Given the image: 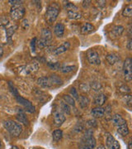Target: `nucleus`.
I'll return each instance as SVG.
<instances>
[{"mask_svg": "<svg viewBox=\"0 0 132 149\" xmlns=\"http://www.w3.org/2000/svg\"><path fill=\"white\" fill-rule=\"evenodd\" d=\"M95 138L93 136V133L91 131H88L83 136L79 142V149H94L96 148Z\"/></svg>", "mask_w": 132, "mask_h": 149, "instance_id": "nucleus-1", "label": "nucleus"}, {"mask_svg": "<svg viewBox=\"0 0 132 149\" xmlns=\"http://www.w3.org/2000/svg\"><path fill=\"white\" fill-rule=\"evenodd\" d=\"M3 127L12 137H18L22 132V126L13 120H7L3 122Z\"/></svg>", "mask_w": 132, "mask_h": 149, "instance_id": "nucleus-2", "label": "nucleus"}, {"mask_svg": "<svg viewBox=\"0 0 132 149\" xmlns=\"http://www.w3.org/2000/svg\"><path fill=\"white\" fill-rule=\"evenodd\" d=\"M59 13V8L56 4H51L49 5L46 11L45 17L48 23H53L57 19V17Z\"/></svg>", "mask_w": 132, "mask_h": 149, "instance_id": "nucleus-3", "label": "nucleus"}, {"mask_svg": "<svg viewBox=\"0 0 132 149\" xmlns=\"http://www.w3.org/2000/svg\"><path fill=\"white\" fill-rule=\"evenodd\" d=\"M131 64L132 60L131 58L128 57L125 60L123 63V75L124 79L127 82H130L132 80V70H131Z\"/></svg>", "mask_w": 132, "mask_h": 149, "instance_id": "nucleus-4", "label": "nucleus"}, {"mask_svg": "<svg viewBox=\"0 0 132 149\" xmlns=\"http://www.w3.org/2000/svg\"><path fill=\"white\" fill-rule=\"evenodd\" d=\"M37 84L42 88H50L55 86V79L54 74L50 76H42L37 80Z\"/></svg>", "mask_w": 132, "mask_h": 149, "instance_id": "nucleus-5", "label": "nucleus"}, {"mask_svg": "<svg viewBox=\"0 0 132 149\" xmlns=\"http://www.w3.org/2000/svg\"><path fill=\"white\" fill-rule=\"evenodd\" d=\"M25 8L22 7L21 5L19 6H12L10 10L11 17L13 20H20L21 19L23 16L25 15Z\"/></svg>", "mask_w": 132, "mask_h": 149, "instance_id": "nucleus-6", "label": "nucleus"}, {"mask_svg": "<svg viewBox=\"0 0 132 149\" xmlns=\"http://www.w3.org/2000/svg\"><path fill=\"white\" fill-rule=\"evenodd\" d=\"M16 100L21 105H22V107L24 108V110H26L28 113H31L35 112V107L32 104V102L29 101L28 100L24 99L23 97H21L19 95L16 96Z\"/></svg>", "mask_w": 132, "mask_h": 149, "instance_id": "nucleus-7", "label": "nucleus"}, {"mask_svg": "<svg viewBox=\"0 0 132 149\" xmlns=\"http://www.w3.org/2000/svg\"><path fill=\"white\" fill-rule=\"evenodd\" d=\"M87 59L91 65H100L101 59L99 57V54L96 52L95 50L89 49L87 52Z\"/></svg>", "mask_w": 132, "mask_h": 149, "instance_id": "nucleus-8", "label": "nucleus"}, {"mask_svg": "<svg viewBox=\"0 0 132 149\" xmlns=\"http://www.w3.org/2000/svg\"><path fill=\"white\" fill-rule=\"evenodd\" d=\"M38 68H39V65H38L37 62H33L32 64L24 65V66H21L18 69V72H19V74L26 75V74H31V73L34 72V71H37Z\"/></svg>", "mask_w": 132, "mask_h": 149, "instance_id": "nucleus-9", "label": "nucleus"}, {"mask_svg": "<svg viewBox=\"0 0 132 149\" xmlns=\"http://www.w3.org/2000/svg\"><path fill=\"white\" fill-rule=\"evenodd\" d=\"M53 118H54V125L55 127H60L66 119L64 114L59 109L55 110L53 113Z\"/></svg>", "mask_w": 132, "mask_h": 149, "instance_id": "nucleus-10", "label": "nucleus"}, {"mask_svg": "<svg viewBox=\"0 0 132 149\" xmlns=\"http://www.w3.org/2000/svg\"><path fill=\"white\" fill-rule=\"evenodd\" d=\"M106 146L107 149H120L119 142L116 140L113 136H111L110 133H106Z\"/></svg>", "mask_w": 132, "mask_h": 149, "instance_id": "nucleus-11", "label": "nucleus"}, {"mask_svg": "<svg viewBox=\"0 0 132 149\" xmlns=\"http://www.w3.org/2000/svg\"><path fill=\"white\" fill-rule=\"evenodd\" d=\"M70 47V43L68 42H65L63 44H61L59 47H56L55 50H53L52 53L54 56H59V55H61V54L66 52Z\"/></svg>", "mask_w": 132, "mask_h": 149, "instance_id": "nucleus-12", "label": "nucleus"}, {"mask_svg": "<svg viewBox=\"0 0 132 149\" xmlns=\"http://www.w3.org/2000/svg\"><path fill=\"white\" fill-rule=\"evenodd\" d=\"M106 101V96L103 93H98L94 96L93 104L97 107H102Z\"/></svg>", "mask_w": 132, "mask_h": 149, "instance_id": "nucleus-13", "label": "nucleus"}, {"mask_svg": "<svg viewBox=\"0 0 132 149\" xmlns=\"http://www.w3.org/2000/svg\"><path fill=\"white\" fill-rule=\"evenodd\" d=\"M125 28L122 25H116L115 27H113V28L111 30L110 32V36L112 38H117V37H121L122 35V33L124 32Z\"/></svg>", "mask_w": 132, "mask_h": 149, "instance_id": "nucleus-14", "label": "nucleus"}, {"mask_svg": "<svg viewBox=\"0 0 132 149\" xmlns=\"http://www.w3.org/2000/svg\"><path fill=\"white\" fill-rule=\"evenodd\" d=\"M91 115L95 118H101L105 115V109L102 107H96L91 110Z\"/></svg>", "mask_w": 132, "mask_h": 149, "instance_id": "nucleus-15", "label": "nucleus"}, {"mask_svg": "<svg viewBox=\"0 0 132 149\" xmlns=\"http://www.w3.org/2000/svg\"><path fill=\"white\" fill-rule=\"evenodd\" d=\"M16 118L17 119V121L19 123H22V124H24L26 126L29 124V120H28V118L26 116L24 111L22 110V109H20V110H17V113Z\"/></svg>", "mask_w": 132, "mask_h": 149, "instance_id": "nucleus-16", "label": "nucleus"}, {"mask_svg": "<svg viewBox=\"0 0 132 149\" xmlns=\"http://www.w3.org/2000/svg\"><path fill=\"white\" fill-rule=\"evenodd\" d=\"M64 33V26L63 23H56L54 27V34L57 37H62Z\"/></svg>", "mask_w": 132, "mask_h": 149, "instance_id": "nucleus-17", "label": "nucleus"}, {"mask_svg": "<svg viewBox=\"0 0 132 149\" xmlns=\"http://www.w3.org/2000/svg\"><path fill=\"white\" fill-rule=\"evenodd\" d=\"M111 121H112V123L114 126L116 127H119L122 124H125L126 123V121L120 115V114H114L112 117H111Z\"/></svg>", "mask_w": 132, "mask_h": 149, "instance_id": "nucleus-18", "label": "nucleus"}, {"mask_svg": "<svg viewBox=\"0 0 132 149\" xmlns=\"http://www.w3.org/2000/svg\"><path fill=\"white\" fill-rule=\"evenodd\" d=\"M93 31H94V27H93V25H92L89 22L84 23L81 26V28H80V32L82 34H84V35L85 34H89Z\"/></svg>", "mask_w": 132, "mask_h": 149, "instance_id": "nucleus-19", "label": "nucleus"}, {"mask_svg": "<svg viewBox=\"0 0 132 149\" xmlns=\"http://www.w3.org/2000/svg\"><path fill=\"white\" fill-rule=\"evenodd\" d=\"M79 106L82 109H87L90 104V100L88 96L86 95H81L79 96Z\"/></svg>", "mask_w": 132, "mask_h": 149, "instance_id": "nucleus-20", "label": "nucleus"}, {"mask_svg": "<svg viewBox=\"0 0 132 149\" xmlns=\"http://www.w3.org/2000/svg\"><path fill=\"white\" fill-rule=\"evenodd\" d=\"M106 60L110 65H115L118 61H120L121 58H120V56H118L117 54L110 53L106 56Z\"/></svg>", "mask_w": 132, "mask_h": 149, "instance_id": "nucleus-21", "label": "nucleus"}, {"mask_svg": "<svg viewBox=\"0 0 132 149\" xmlns=\"http://www.w3.org/2000/svg\"><path fill=\"white\" fill-rule=\"evenodd\" d=\"M116 131H117V133H119L120 135H122V137L127 136L130 133V130H129V128H128L127 123H125V124H122V125L119 126V127H116Z\"/></svg>", "mask_w": 132, "mask_h": 149, "instance_id": "nucleus-22", "label": "nucleus"}, {"mask_svg": "<svg viewBox=\"0 0 132 149\" xmlns=\"http://www.w3.org/2000/svg\"><path fill=\"white\" fill-rule=\"evenodd\" d=\"M41 38L43 40H46L49 42H51L52 40V32H50L47 28H43L41 30Z\"/></svg>", "mask_w": 132, "mask_h": 149, "instance_id": "nucleus-23", "label": "nucleus"}, {"mask_svg": "<svg viewBox=\"0 0 132 149\" xmlns=\"http://www.w3.org/2000/svg\"><path fill=\"white\" fill-rule=\"evenodd\" d=\"M67 16L69 19L72 20H79L82 17V14L78 11H67Z\"/></svg>", "mask_w": 132, "mask_h": 149, "instance_id": "nucleus-24", "label": "nucleus"}, {"mask_svg": "<svg viewBox=\"0 0 132 149\" xmlns=\"http://www.w3.org/2000/svg\"><path fill=\"white\" fill-rule=\"evenodd\" d=\"M17 29V25L10 26V27L6 28V37H7L8 40H11V38L12 37V35L15 33Z\"/></svg>", "mask_w": 132, "mask_h": 149, "instance_id": "nucleus-25", "label": "nucleus"}, {"mask_svg": "<svg viewBox=\"0 0 132 149\" xmlns=\"http://www.w3.org/2000/svg\"><path fill=\"white\" fill-rule=\"evenodd\" d=\"M59 110L62 112L64 114H70L71 113V108H70V106L64 101L61 102L60 104H59Z\"/></svg>", "mask_w": 132, "mask_h": 149, "instance_id": "nucleus-26", "label": "nucleus"}, {"mask_svg": "<svg viewBox=\"0 0 132 149\" xmlns=\"http://www.w3.org/2000/svg\"><path fill=\"white\" fill-rule=\"evenodd\" d=\"M63 138V132L60 129L55 130L52 133V139L54 142H59L60 139Z\"/></svg>", "mask_w": 132, "mask_h": 149, "instance_id": "nucleus-27", "label": "nucleus"}, {"mask_svg": "<svg viewBox=\"0 0 132 149\" xmlns=\"http://www.w3.org/2000/svg\"><path fill=\"white\" fill-rule=\"evenodd\" d=\"M63 100L67 104H69V106H75V100H74V98L71 95H64Z\"/></svg>", "mask_w": 132, "mask_h": 149, "instance_id": "nucleus-28", "label": "nucleus"}, {"mask_svg": "<svg viewBox=\"0 0 132 149\" xmlns=\"http://www.w3.org/2000/svg\"><path fill=\"white\" fill-rule=\"evenodd\" d=\"M122 16L126 17H131L132 16V5L130 3L122 10Z\"/></svg>", "mask_w": 132, "mask_h": 149, "instance_id": "nucleus-29", "label": "nucleus"}, {"mask_svg": "<svg viewBox=\"0 0 132 149\" xmlns=\"http://www.w3.org/2000/svg\"><path fill=\"white\" fill-rule=\"evenodd\" d=\"M76 66L75 65H66V66H63V67H60V71L64 73V74H68L70 73L72 71H74V70H76Z\"/></svg>", "mask_w": 132, "mask_h": 149, "instance_id": "nucleus-30", "label": "nucleus"}, {"mask_svg": "<svg viewBox=\"0 0 132 149\" xmlns=\"http://www.w3.org/2000/svg\"><path fill=\"white\" fill-rule=\"evenodd\" d=\"M64 8L67 11H78V7L76 5H74V3H69V2H67L64 5Z\"/></svg>", "mask_w": 132, "mask_h": 149, "instance_id": "nucleus-31", "label": "nucleus"}, {"mask_svg": "<svg viewBox=\"0 0 132 149\" xmlns=\"http://www.w3.org/2000/svg\"><path fill=\"white\" fill-rule=\"evenodd\" d=\"M90 87H91V89H93L94 91H99L102 88V85L99 82H97V81H93L91 83V85H90Z\"/></svg>", "mask_w": 132, "mask_h": 149, "instance_id": "nucleus-32", "label": "nucleus"}, {"mask_svg": "<svg viewBox=\"0 0 132 149\" xmlns=\"http://www.w3.org/2000/svg\"><path fill=\"white\" fill-rule=\"evenodd\" d=\"M69 93H70V95L72 96L73 98L74 99V100H79V94H78V92H77V90L75 89V88H71L70 90H69Z\"/></svg>", "mask_w": 132, "mask_h": 149, "instance_id": "nucleus-33", "label": "nucleus"}, {"mask_svg": "<svg viewBox=\"0 0 132 149\" xmlns=\"http://www.w3.org/2000/svg\"><path fill=\"white\" fill-rule=\"evenodd\" d=\"M8 23H9V20H8V18L7 17L3 16L0 18V26L6 27V26L8 25Z\"/></svg>", "mask_w": 132, "mask_h": 149, "instance_id": "nucleus-34", "label": "nucleus"}, {"mask_svg": "<svg viewBox=\"0 0 132 149\" xmlns=\"http://www.w3.org/2000/svg\"><path fill=\"white\" fill-rule=\"evenodd\" d=\"M37 43V37H34L33 39H32V41H31V49H32V52H33V53H35V52H36Z\"/></svg>", "mask_w": 132, "mask_h": 149, "instance_id": "nucleus-35", "label": "nucleus"}, {"mask_svg": "<svg viewBox=\"0 0 132 149\" xmlns=\"http://www.w3.org/2000/svg\"><path fill=\"white\" fill-rule=\"evenodd\" d=\"M8 3L11 4L12 6H19L22 5L23 1H19V0H9Z\"/></svg>", "mask_w": 132, "mask_h": 149, "instance_id": "nucleus-36", "label": "nucleus"}, {"mask_svg": "<svg viewBox=\"0 0 132 149\" xmlns=\"http://www.w3.org/2000/svg\"><path fill=\"white\" fill-rule=\"evenodd\" d=\"M124 100L126 102V104L131 109V96L126 95L124 97Z\"/></svg>", "mask_w": 132, "mask_h": 149, "instance_id": "nucleus-37", "label": "nucleus"}, {"mask_svg": "<svg viewBox=\"0 0 132 149\" xmlns=\"http://www.w3.org/2000/svg\"><path fill=\"white\" fill-rule=\"evenodd\" d=\"M79 88H80V90L82 91H84V92H88L90 90V87L88 85H86L84 83H82L81 85H79Z\"/></svg>", "mask_w": 132, "mask_h": 149, "instance_id": "nucleus-38", "label": "nucleus"}, {"mask_svg": "<svg viewBox=\"0 0 132 149\" xmlns=\"http://www.w3.org/2000/svg\"><path fill=\"white\" fill-rule=\"evenodd\" d=\"M48 65L50 67V68H52L53 70H59L60 69V64H59L58 62H56V63H48Z\"/></svg>", "mask_w": 132, "mask_h": 149, "instance_id": "nucleus-39", "label": "nucleus"}, {"mask_svg": "<svg viewBox=\"0 0 132 149\" xmlns=\"http://www.w3.org/2000/svg\"><path fill=\"white\" fill-rule=\"evenodd\" d=\"M21 27L23 30H26L29 27V22H28L27 19H24L23 21L21 22Z\"/></svg>", "mask_w": 132, "mask_h": 149, "instance_id": "nucleus-40", "label": "nucleus"}, {"mask_svg": "<svg viewBox=\"0 0 132 149\" xmlns=\"http://www.w3.org/2000/svg\"><path fill=\"white\" fill-rule=\"evenodd\" d=\"M120 91L124 92V93H130L131 92V89L126 85H123L122 86L120 87Z\"/></svg>", "mask_w": 132, "mask_h": 149, "instance_id": "nucleus-41", "label": "nucleus"}, {"mask_svg": "<svg viewBox=\"0 0 132 149\" xmlns=\"http://www.w3.org/2000/svg\"><path fill=\"white\" fill-rule=\"evenodd\" d=\"M126 48L129 50V51H131L132 49V40L130 38L129 40H128V42H127L126 45Z\"/></svg>", "mask_w": 132, "mask_h": 149, "instance_id": "nucleus-42", "label": "nucleus"}, {"mask_svg": "<svg viewBox=\"0 0 132 149\" xmlns=\"http://www.w3.org/2000/svg\"><path fill=\"white\" fill-rule=\"evenodd\" d=\"M90 3H91V1H84V2H83V6H84V8H88V7L90 5Z\"/></svg>", "mask_w": 132, "mask_h": 149, "instance_id": "nucleus-43", "label": "nucleus"}, {"mask_svg": "<svg viewBox=\"0 0 132 149\" xmlns=\"http://www.w3.org/2000/svg\"><path fill=\"white\" fill-rule=\"evenodd\" d=\"M3 48L0 45V58L3 56Z\"/></svg>", "mask_w": 132, "mask_h": 149, "instance_id": "nucleus-44", "label": "nucleus"}, {"mask_svg": "<svg viewBox=\"0 0 132 149\" xmlns=\"http://www.w3.org/2000/svg\"><path fill=\"white\" fill-rule=\"evenodd\" d=\"M97 149H106V148L103 146V145H100V146L97 148Z\"/></svg>", "mask_w": 132, "mask_h": 149, "instance_id": "nucleus-45", "label": "nucleus"}, {"mask_svg": "<svg viewBox=\"0 0 132 149\" xmlns=\"http://www.w3.org/2000/svg\"><path fill=\"white\" fill-rule=\"evenodd\" d=\"M128 148L131 149V141L129 142V145H128Z\"/></svg>", "mask_w": 132, "mask_h": 149, "instance_id": "nucleus-46", "label": "nucleus"}, {"mask_svg": "<svg viewBox=\"0 0 132 149\" xmlns=\"http://www.w3.org/2000/svg\"><path fill=\"white\" fill-rule=\"evenodd\" d=\"M10 149H19V148H18V147H17V146H12Z\"/></svg>", "mask_w": 132, "mask_h": 149, "instance_id": "nucleus-47", "label": "nucleus"}, {"mask_svg": "<svg viewBox=\"0 0 132 149\" xmlns=\"http://www.w3.org/2000/svg\"><path fill=\"white\" fill-rule=\"evenodd\" d=\"M2 148V142H1V140H0V149Z\"/></svg>", "mask_w": 132, "mask_h": 149, "instance_id": "nucleus-48", "label": "nucleus"}, {"mask_svg": "<svg viewBox=\"0 0 132 149\" xmlns=\"http://www.w3.org/2000/svg\"><path fill=\"white\" fill-rule=\"evenodd\" d=\"M1 98H2V97H1V95H0V99H1Z\"/></svg>", "mask_w": 132, "mask_h": 149, "instance_id": "nucleus-49", "label": "nucleus"}, {"mask_svg": "<svg viewBox=\"0 0 132 149\" xmlns=\"http://www.w3.org/2000/svg\"><path fill=\"white\" fill-rule=\"evenodd\" d=\"M33 149H38V148H33Z\"/></svg>", "mask_w": 132, "mask_h": 149, "instance_id": "nucleus-50", "label": "nucleus"}]
</instances>
